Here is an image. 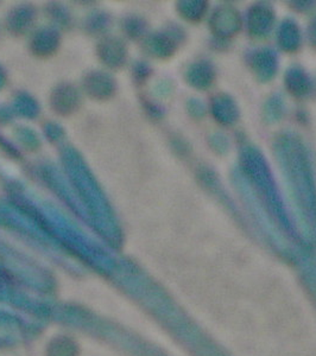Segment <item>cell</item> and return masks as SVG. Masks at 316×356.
I'll list each match as a JSON object with an SVG mask.
<instances>
[{
  "label": "cell",
  "mask_w": 316,
  "mask_h": 356,
  "mask_svg": "<svg viewBox=\"0 0 316 356\" xmlns=\"http://www.w3.org/2000/svg\"><path fill=\"white\" fill-rule=\"evenodd\" d=\"M77 344L65 337L54 340L48 348V356H77Z\"/></svg>",
  "instance_id": "obj_1"
}]
</instances>
